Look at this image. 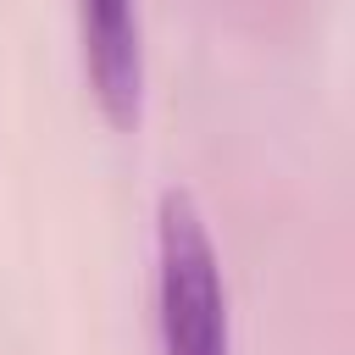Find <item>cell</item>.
Listing matches in <instances>:
<instances>
[{"label":"cell","instance_id":"cell-1","mask_svg":"<svg viewBox=\"0 0 355 355\" xmlns=\"http://www.w3.org/2000/svg\"><path fill=\"white\" fill-rule=\"evenodd\" d=\"M155 327L161 355H227V288L211 227L183 189L161 194L155 216Z\"/></svg>","mask_w":355,"mask_h":355},{"label":"cell","instance_id":"cell-2","mask_svg":"<svg viewBox=\"0 0 355 355\" xmlns=\"http://www.w3.org/2000/svg\"><path fill=\"white\" fill-rule=\"evenodd\" d=\"M78 44H83V78L100 116L111 128H133L144 100L139 0H78Z\"/></svg>","mask_w":355,"mask_h":355}]
</instances>
